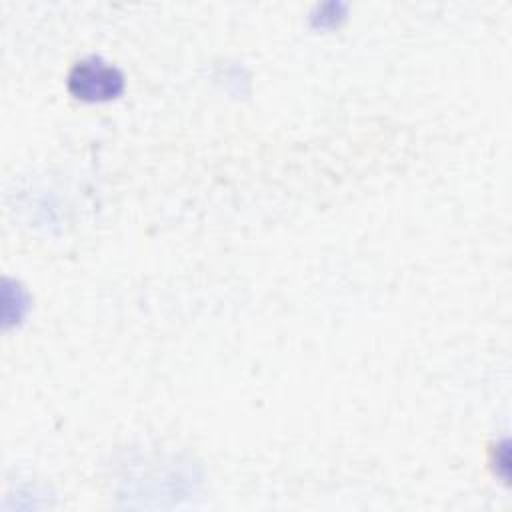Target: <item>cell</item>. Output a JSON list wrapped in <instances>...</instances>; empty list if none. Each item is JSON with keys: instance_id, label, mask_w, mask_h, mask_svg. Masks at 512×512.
Here are the masks:
<instances>
[{"instance_id": "obj_1", "label": "cell", "mask_w": 512, "mask_h": 512, "mask_svg": "<svg viewBox=\"0 0 512 512\" xmlns=\"http://www.w3.org/2000/svg\"><path fill=\"white\" fill-rule=\"evenodd\" d=\"M122 88L120 70L94 56L76 62L68 74V90L82 100H108L118 96Z\"/></svg>"}]
</instances>
